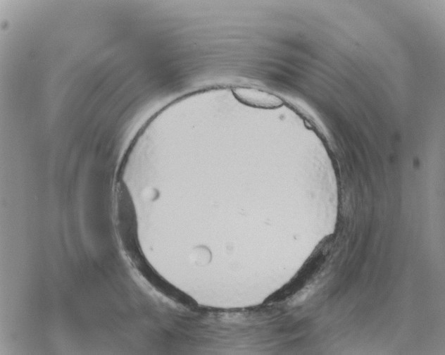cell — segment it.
I'll return each instance as SVG.
<instances>
[{
    "mask_svg": "<svg viewBox=\"0 0 445 355\" xmlns=\"http://www.w3.org/2000/svg\"><path fill=\"white\" fill-rule=\"evenodd\" d=\"M234 94L242 102L256 107L273 108L282 104L276 96L251 88H236Z\"/></svg>",
    "mask_w": 445,
    "mask_h": 355,
    "instance_id": "6da1fadb",
    "label": "cell"
}]
</instances>
